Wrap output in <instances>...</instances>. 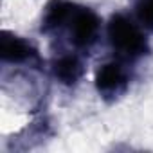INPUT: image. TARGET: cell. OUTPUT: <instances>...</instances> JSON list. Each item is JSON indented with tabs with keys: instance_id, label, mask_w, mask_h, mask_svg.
<instances>
[{
	"instance_id": "obj_1",
	"label": "cell",
	"mask_w": 153,
	"mask_h": 153,
	"mask_svg": "<svg viewBox=\"0 0 153 153\" xmlns=\"http://www.w3.org/2000/svg\"><path fill=\"white\" fill-rule=\"evenodd\" d=\"M108 40L112 49L126 59H137L148 52V42L144 34L124 15L112 16L108 24Z\"/></svg>"
},
{
	"instance_id": "obj_2",
	"label": "cell",
	"mask_w": 153,
	"mask_h": 153,
	"mask_svg": "<svg viewBox=\"0 0 153 153\" xmlns=\"http://www.w3.org/2000/svg\"><path fill=\"white\" fill-rule=\"evenodd\" d=\"M99 18L88 7H74L70 16V42L78 49H90L99 36Z\"/></svg>"
},
{
	"instance_id": "obj_3",
	"label": "cell",
	"mask_w": 153,
	"mask_h": 153,
	"mask_svg": "<svg viewBox=\"0 0 153 153\" xmlns=\"http://www.w3.org/2000/svg\"><path fill=\"white\" fill-rule=\"evenodd\" d=\"M96 88L105 99H115L128 88V74L123 65L110 61L105 63L96 74Z\"/></svg>"
},
{
	"instance_id": "obj_4",
	"label": "cell",
	"mask_w": 153,
	"mask_h": 153,
	"mask_svg": "<svg viewBox=\"0 0 153 153\" xmlns=\"http://www.w3.org/2000/svg\"><path fill=\"white\" fill-rule=\"evenodd\" d=\"M0 56H2L4 61H9V63L38 61L36 49L29 42H25L11 33L2 34V40H0Z\"/></svg>"
},
{
	"instance_id": "obj_5",
	"label": "cell",
	"mask_w": 153,
	"mask_h": 153,
	"mask_svg": "<svg viewBox=\"0 0 153 153\" xmlns=\"http://www.w3.org/2000/svg\"><path fill=\"white\" fill-rule=\"evenodd\" d=\"M52 70L58 81H61L63 85H76L81 79L85 67H83V61L76 54H63L54 61Z\"/></svg>"
},
{
	"instance_id": "obj_6",
	"label": "cell",
	"mask_w": 153,
	"mask_h": 153,
	"mask_svg": "<svg viewBox=\"0 0 153 153\" xmlns=\"http://www.w3.org/2000/svg\"><path fill=\"white\" fill-rule=\"evenodd\" d=\"M72 11H74L72 4L65 2V0H52L45 9L43 20H42V31L51 33V31L63 27L67 22H70Z\"/></svg>"
},
{
	"instance_id": "obj_7",
	"label": "cell",
	"mask_w": 153,
	"mask_h": 153,
	"mask_svg": "<svg viewBox=\"0 0 153 153\" xmlns=\"http://www.w3.org/2000/svg\"><path fill=\"white\" fill-rule=\"evenodd\" d=\"M137 16H139V22L153 33V0H139Z\"/></svg>"
}]
</instances>
